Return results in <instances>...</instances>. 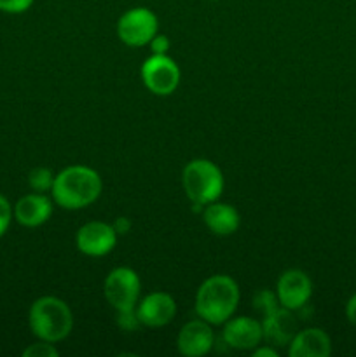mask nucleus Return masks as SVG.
Wrapping results in <instances>:
<instances>
[{"mask_svg":"<svg viewBox=\"0 0 356 357\" xmlns=\"http://www.w3.org/2000/svg\"><path fill=\"white\" fill-rule=\"evenodd\" d=\"M101 178L93 167L68 166L54 176L51 194L59 208L77 211L94 204L101 195Z\"/></svg>","mask_w":356,"mask_h":357,"instance_id":"1","label":"nucleus"},{"mask_svg":"<svg viewBox=\"0 0 356 357\" xmlns=\"http://www.w3.org/2000/svg\"><path fill=\"white\" fill-rule=\"evenodd\" d=\"M239 296V286L230 275L215 274L199 286L195 314L209 324H223L236 312Z\"/></svg>","mask_w":356,"mask_h":357,"instance_id":"2","label":"nucleus"},{"mask_svg":"<svg viewBox=\"0 0 356 357\" xmlns=\"http://www.w3.org/2000/svg\"><path fill=\"white\" fill-rule=\"evenodd\" d=\"M28 324L38 340L56 344L72 333L73 316L66 302L58 296H40L31 303Z\"/></svg>","mask_w":356,"mask_h":357,"instance_id":"3","label":"nucleus"},{"mask_svg":"<svg viewBox=\"0 0 356 357\" xmlns=\"http://www.w3.org/2000/svg\"><path fill=\"white\" fill-rule=\"evenodd\" d=\"M181 185L185 195L194 204H209L218 201L223 192V173L208 159H194L184 167Z\"/></svg>","mask_w":356,"mask_h":357,"instance_id":"4","label":"nucleus"},{"mask_svg":"<svg viewBox=\"0 0 356 357\" xmlns=\"http://www.w3.org/2000/svg\"><path fill=\"white\" fill-rule=\"evenodd\" d=\"M159 21L147 7H133L126 10L117 21V37L129 47H143L157 35Z\"/></svg>","mask_w":356,"mask_h":357,"instance_id":"5","label":"nucleus"},{"mask_svg":"<svg viewBox=\"0 0 356 357\" xmlns=\"http://www.w3.org/2000/svg\"><path fill=\"white\" fill-rule=\"evenodd\" d=\"M140 289L142 282L138 274L129 267L114 268L103 282V295L115 312L135 309L140 298Z\"/></svg>","mask_w":356,"mask_h":357,"instance_id":"6","label":"nucleus"},{"mask_svg":"<svg viewBox=\"0 0 356 357\" xmlns=\"http://www.w3.org/2000/svg\"><path fill=\"white\" fill-rule=\"evenodd\" d=\"M180 68L168 54H152L142 65V80L156 96H170L180 84Z\"/></svg>","mask_w":356,"mask_h":357,"instance_id":"7","label":"nucleus"},{"mask_svg":"<svg viewBox=\"0 0 356 357\" xmlns=\"http://www.w3.org/2000/svg\"><path fill=\"white\" fill-rule=\"evenodd\" d=\"M311 295H313V282L309 275L300 268L285 271L276 282V296L279 300V305L293 312L306 307Z\"/></svg>","mask_w":356,"mask_h":357,"instance_id":"8","label":"nucleus"},{"mask_svg":"<svg viewBox=\"0 0 356 357\" xmlns=\"http://www.w3.org/2000/svg\"><path fill=\"white\" fill-rule=\"evenodd\" d=\"M117 244V232L112 223L89 222L75 234V246L86 257L100 258L114 251Z\"/></svg>","mask_w":356,"mask_h":357,"instance_id":"9","label":"nucleus"},{"mask_svg":"<svg viewBox=\"0 0 356 357\" xmlns=\"http://www.w3.org/2000/svg\"><path fill=\"white\" fill-rule=\"evenodd\" d=\"M222 330V338L230 349L236 351H253L264 340L262 323L255 317L239 316L225 321Z\"/></svg>","mask_w":356,"mask_h":357,"instance_id":"10","label":"nucleus"},{"mask_svg":"<svg viewBox=\"0 0 356 357\" xmlns=\"http://www.w3.org/2000/svg\"><path fill=\"white\" fill-rule=\"evenodd\" d=\"M213 344H215V335L212 324L202 321L201 317L184 324L177 337L178 352L185 357L206 356L213 349Z\"/></svg>","mask_w":356,"mask_h":357,"instance_id":"11","label":"nucleus"},{"mask_svg":"<svg viewBox=\"0 0 356 357\" xmlns=\"http://www.w3.org/2000/svg\"><path fill=\"white\" fill-rule=\"evenodd\" d=\"M136 314L142 326L163 328L177 316V302L170 293H150L136 305Z\"/></svg>","mask_w":356,"mask_h":357,"instance_id":"12","label":"nucleus"},{"mask_svg":"<svg viewBox=\"0 0 356 357\" xmlns=\"http://www.w3.org/2000/svg\"><path fill=\"white\" fill-rule=\"evenodd\" d=\"M260 323L264 340L272 347H286V345H290V342L293 340V337L299 331L293 310L285 309L281 305L265 314Z\"/></svg>","mask_w":356,"mask_h":357,"instance_id":"13","label":"nucleus"},{"mask_svg":"<svg viewBox=\"0 0 356 357\" xmlns=\"http://www.w3.org/2000/svg\"><path fill=\"white\" fill-rule=\"evenodd\" d=\"M14 218L20 225L35 229L40 227L51 218L52 215V201L45 194H34L23 195L20 201L14 204Z\"/></svg>","mask_w":356,"mask_h":357,"instance_id":"14","label":"nucleus"},{"mask_svg":"<svg viewBox=\"0 0 356 357\" xmlns=\"http://www.w3.org/2000/svg\"><path fill=\"white\" fill-rule=\"evenodd\" d=\"M332 354V340L327 331L320 328H307L297 331L288 345L290 357H328Z\"/></svg>","mask_w":356,"mask_h":357,"instance_id":"15","label":"nucleus"},{"mask_svg":"<svg viewBox=\"0 0 356 357\" xmlns=\"http://www.w3.org/2000/svg\"><path fill=\"white\" fill-rule=\"evenodd\" d=\"M202 222L215 236L225 237L232 236L239 229V213L234 206L223 202H209L202 209Z\"/></svg>","mask_w":356,"mask_h":357,"instance_id":"16","label":"nucleus"},{"mask_svg":"<svg viewBox=\"0 0 356 357\" xmlns=\"http://www.w3.org/2000/svg\"><path fill=\"white\" fill-rule=\"evenodd\" d=\"M54 176L49 167H34V169L28 173V185L34 192H38V194H45V192H51L52 183H54Z\"/></svg>","mask_w":356,"mask_h":357,"instance_id":"17","label":"nucleus"},{"mask_svg":"<svg viewBox=\"0 0 356 357\" xmlns=\"http://www.w3.org/2000/svg\"><path fill=\"white\" fill-rule=\"evenodd\" d=\"M279 305V300L276 296V291L271 289H264V291H258L253 298V307L257 312H260L262 316H265L267 312L274 310Z\"/></svg>","mask_w":356,"mask_h":357,"instance_id":"18","label":"nucleus"},{"mask_svg":"<svg viewBox=\"0 0 356 357\" xmlns=\"http://www.w3.org/2000/svg\"><path fill=\"white\" fill-rule=\"evenodd\" d=\"M59 352L56 351L54 344L45 340H38L35 344L28 345L23 351V357H58Z\"/></svg>","mask_w":356,"mask_h":357,"instance_id":"19","label":"nucleus"},{"mask_svg":"<svg viewBox=\"0 0 356 357\" xmlns=\"http://www.w3.org/2000/svg\"><path fill=\"white\" fill-rule=\"evenodd\" d=\"M117 324L124 331H136L138 328H142L138 314H136V307L131 310H121V312H117Z\"/></svg>","mask_w":356,"mask_h":357,"instance_id":"20","label":"nucleus"},{"mask_svg":"<svg viewBox=\"0 0 356 357\" xmlns=\"http://www.w3.org/2000/svg\"><path fill=\"white\" fill-rule=\"evenodd\" d=\"M13 218H14L13 206H10V202L7 201V197H3V195L0 194V237L6 236Z\"/></svg>","mask_w":356,"mask_h":357,"instance_id":"21","label":"nucleus"},{"mask_svg":"<svg viewBox=\"0 0 356 357\" xmlns=\"http://www.w3.org/2000/svg\"><path fill=\"white\" fill-rule=\"evenodd\" d=\"M34 6V0H0V10L7 14L27 13Z\"/></svg>","mask_w":356,"mask_h":357,"instance_id":"22","label":"nucleus"},{"mask_svg":"<svg viewBox=\"0 0 356 357\" xmlns=\"http://www.w3.org/2000/svg\"><path fill=\"white\" fill-rule=\"evenodd\" d=\"M150 49H152V54H168L171 47V42L166 35H159L157 33L156 37L150 40Z\"/></svg>","mask_w":356,"mask_h":357,"instance_id":"23","label":"nucleus"},{"mask_svg":"<svg viewBox=\"0 0 356 357\" xmlns=\"http://www.w3.org/2000/svg\"><path fill=\"white\" fill-rule=\"evenodd\" d=\"M112 225H114V229H115V232H117V236H124V234H128L129 230H131L133 223H131V220L126 218V216H119V218L115 220V222L112 223Z\"/></svg>","mask_w":356,"mask_h":357,"instance_id":"24","label":"nucleus"},{"mask_svg":"<svg viewBox=\"0 0 356 357\" xmlns=\"http://www.w3.org/2000/svg\"><path fill=\"white\" fill-rule=\"evenodd\" d=\"M346 317L353 326H356V295H353L346 303Z\"/></svg>","mask_w":356,"mask_h":357,"instance_id":"25","label":"nucleus"},{"mask_svg":"<svg viewBox=\"0 0 356 357\" xmlns=\"http://www.w3.org/2000/svg\"><path fill=\"white\" fill-rule=\"evenodd\" d=\"M253 357H278V352L272 345H269V347H255Z\"/></svg>","mask_w":356,"mask_h":357,"instance_id":"26","label":"nucleus"},{"mask_svg":"<svg viewBox=\"0 0 356 357\" xmlns=\"http://www.w3.org/2000/svg\"><path fill=\"white\" fill-rule=\"evenodd\" d=\"M212 2H216V0H212Z\"/></svg>","mask_w":356,"mask_h":357,"instance_id":"27","label":"nucleus"}]
</instances>
